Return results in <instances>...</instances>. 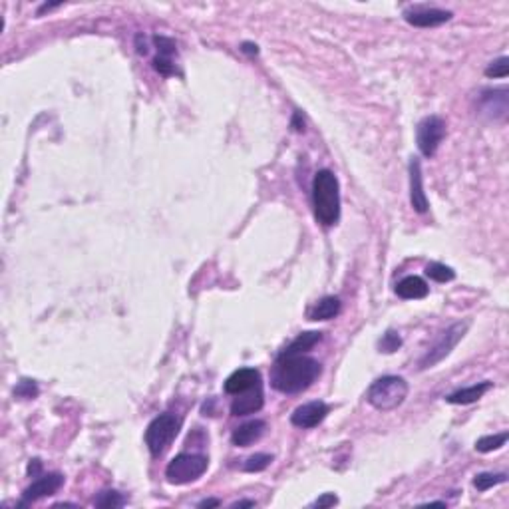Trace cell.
<instances>
[{
	"label": "cell",
	"instance_id": "6da1fadb",
	"mask_svg": "<svg viewBox=\"0 0 509 509\" xmlns=\"http://www.w3.org/2000/svg\"><path fill=\"white\" fill-rule=\"evenodd\" d=\"M320 362L304 353H283L276 356L271 368V386L283 394H299L313 386L320 376Z\"/></svg>",
	"mask_w": 509,
	"mask_h": 509
},
{
	"label": "cell",
	"instance_id": "7a4b0ae2",
	"mask_svg": "<svg viewBox=\"0 0 509 509\" xmlns=\"http://www.w3.org/2000/svg\"><path fill=\"white\" fill-rule=\"evenodd\" d=\"M313 207L316 221L330 227L340 219V183L330 170L316 171L313 179Z\"/></svg>",
	"mask_w": 509,
	"mask_h": 509
},
{
	"label": "cell",
	"instance_id": "3957f363",
	"mask_svg": "<svg viewBox=\"0 0 509 509\" xmlns=\"http://www.w3.org/2000/svg\"><path fill=\"white\" fill-rule=\"evenodd\" d=\"M408 392H410V386L402 376L388 374L370 384V388L366 392V400L378 412H392L398 406L404 404Z\"/></svg>",
	"mask_w": 509,
	"mask_h": 509
},
{
	"label": "cell",
	"instance_id": "277c9868",
	"mask_svg": "<svg viewBox=\"0 0 509 509\" xmlns=\"http://www.w3.org/2000/svg\"><path fill=\"white\" fill-rule=\"evenodd\" d=\"M179 428H182V420L171 412L159 414L157 418L152 420L145 430V445L149 454L154 457L163 456L173 444V440L177 438Z\"/></svg>",
	"mask_w": 509,
	"mask_h": 509
},
{
	"label": "cell",
	"instance_id": "5b68a950",
	"mask_svg": "<svg viewBox=\"0 0 509 509\" xmlns=\"http://www.w3.org/2000/svg\"><path fill=\"white\" fill-rule=\"evenodd\" d=\"M209 468L207 456L201 454H179L165 468V478L171 485H187L199 480Z\"/></svg>",
	"mask_w": 509,
	"mask_h": 509
},
{
	"label": "cell",
	"instance_id": "8992f818",
	"mask_svg": "<svg viewBox=\"0 0 509 509\" xmlns=\"http://www.w3.org/2000/svg\"><path fill=\"white\" fill-rule=\"evenodd\" d=\"M468 328H470V323H468V320H464V323H454L452 327L445 328L444 332L440 334V339L431 344L430 351L422 356L420 368H422V370L431 368V366H436L438 362H442L445 356H450V353L457 346V342L466 337Z\"/></svg>",
	"mask_w": 509,
	"mask_h": 509
},
{
	"label": "cell",
	"instance_id": "52a82bcc",
	"mask_svg": "<svg viewBox=\"0 0 509 509\" xmlns=\"http://www.w3.org/2000/svg\"><path fill=\"white\" fill-rule=\"evenodd\" d=\"M445 138V121L440 116H428L418 124L416 130V144L422 156H436L440 144Z\"/></svg>",
	"mask_w": 509,
	"mask_h": 509
},
{
	"label": "cell",
	"instance_id": "ba28073f",
	"mask_svg": "<svg viewBox=\"0 0 509 509\" xmlns=\"http://www.w3.org/2000/svg\"><path fill=\"white\" fill-rule=\"evenodd\" d=\"M406 22L410 27L416 28H434L445 24L448 20H452V13L444 10V8H436V6H426V4H414L404 10Z\"/></svg>",
	"mask_w": 509,
	"mask_h": 509
},
{
	"label": "cell",
	"instance_id": "9c48e42d",
	"mask_svg": "<svg viewBox=\"0 0 509 509\" xmlns=\"http://www.w3.org/2000/svg\"><path fill=\"white\" fill-rule=\"evenodd\" d=\"M328 416V406L320 400H313L307 404L299 406L293 414H290V424L302 428V430H311L316 428L318 424H323V420Z\"/></svg>",
	"mask_w": 509,
	"mask_h": 509
},
{
	"label": "cell",
	"instance_id": "30bf717a",
	"mask_svg": "<svg viewBox=\"0 0 509 509\" xmlns=\"http://www.w3.org/2000/svg\"><path fill=\"white\" fill-rule=\"evenodd\" d=\"M64 485V475L62 473H44L40 475L38 480L28 485L22 494V503H32V501H38L42 497L54 496L60 487Z\"/></svg>",
	"mask_w": 509,
	"mask_h": 509
},
{
	"label": "cell",
	"instance_id": "8fae6325",
	"mask_svg": "<svg viewBox=\"0 0 509 509\" xmlns=\"http://www.w3.org/2000/svg\"><path fill=\"white\" fill-rule=\"evenodd\" d=\"M410 203L416 213H426L430 207L424 191V175H422V163L418 157H412L410 161Z\"/></svg>",
	"mask_w": 509,
	"mask_h": 509
},
{
	"label": "cell",
	"instance_id": "7c38bea8",
	"mask_svg": "<svg viewBox=\"0 0 509 509\" xmlns=\"http://www.w3.org/2000/svg\"><path fill=\"white\" fill-rule=\"evenodd\" d=\"M480 108H482V114H485L489 119H503L508 116L509 110L508 90L506 88L483 90L482 98H480Z\"/></svg>",
	"mask_w": 509,
	"mask_h": 509
},
{
	"label": "cell",
	"instance_id": "4fadbf2b",
	"mask_svg": "<svg viewBox=\"0 0 509 509\" xmlns=\"http://www.w3.org/2000/svg\"><path fill=\"white\" fill-rule=\"evenodd\" d=\"M265 404V392H263V384L251 388V390L237 394L231 402V414L233 416H249L259 412Z\"/></svg>",
	"mask_w": 509,
	"mask_h": 509
},
{
	"label": "cell",
	"instance_id": "5bb4252c",
	"mask_svg": "<svg viewBox=\"0 0 509 509\" xmlns=\"http://www.w3.org/2000/svg\"><path fill=\"white\" fill-rule=\"evenodd\" d=\"M259 384H263L259 370H255V368H239L229 378L225 380L223 388H225V392L229 396H237V394H243V392L251 390V388H255Z\"/></svg>",
	"mask_w": 509,
	"mask_h": 509
},
{
	"label": "cell",
	"instance_id": "9a60e30c",
	"mask_svg": "<svg viewBox=\"0 0 509 509\" xmlns=\"http://www.w3.org/2000/svg\"><path fill=\"white\" fill-rule=\"evenodd\" d=\"M265 430H267V422L265 420H251V422H245V424H241L239 428L233 430L231 442H233V445H239V448H247V445L255 444L257 440H261Z\"/></svg>",
	"mask_w": 509,
	"mask_h": 509
},
{
	"label": "cell",
	"instance_id": "2e32d148",
	"mask_svg": "<svg viewBox=\"0 0 509 509\" xmlns=\"http://www.w3.org/2000/svg\"><path fill=\"white\" fill-rule=\"evenodd\" d=\"M430 293V287L426 285L424 279H420L416 274H410V276H404L398 285H396V295L400 299L406 300H420L426 299Z\"/></svg>",
	"mask_w": 509,
	"mask_h": 509
},
{
	"label": "cell",
	"instance_id": "e0dca14e",
	"mask_svg": "<svg viewBox=\"0 0 509 509\" xmlns=\"http://www.w3.org/2000/svg\"><path fill=\"white\" fill-rule=\"evenodd\" d=\"M492 388V382H480V384H473V386H468V388H459V390L452 392L445 400L450 404L456 406H468L478 402L480 398H483V394Z\"/></svg>",
	"mask_w": 509,
	"mask_h": 509
},
{
	"label": "cell",
	"instance_id": "ac0fdd59",
	"mask_svg": "<svg viewBox=\"0 0 509 509\" xmlns=\"http://www.w3.org/2000/svg\"><path fill=\"white\" fill-rule=\"evenodd\" d=\"M340 309H342V302L339 297H325L309 311V318L311 320H330V318L339 316Z\"/></svg>",
	"mask_w": 509,
	"mask_h": 509
},
{
	"label": "cell",
	"instance_id": "d6986e66",
	"mask_svg": "<svg viewBox=\"0 0 509 509\" xmlns=\"http://www.w3.org/2000/svg\"><path fill=\"white\" fill-rule=\"evenodd\" d=\"M320 339H323L320 332H314V330L313 332H302V334H299L297 339L288 344L287 348H285V353H295V354L307 353V351H311Z\"/></svg>",
	"mask_w": 509,
	"mask_h": 509
},
{
	"label": "cell",
	"instance_id": "ffe728a7",
	"mask_svg": "<svg viewBox=\"0 0 509 509\" xmlns=\"http://www.w3.org/2000/svg\"><path fill=\"white\" fill-rule=\"evenodd\" d=\"M94 506L100 509H118L126 506V497L121 496L116 489H105L100 492L98 497L94 499Z\"/></svg>",
	"mask_w": 509,
	"mask_h": 509
},
{
	"label": "cell",
	"instance_id": "44dd1931",
	"mask_svg": "<svg viewBox=\"0 0 509 509\" xmlns=\"http://www.w3.org/2000/svg\"><path fill=\"white\" fill-rule=\"evenodd\" d=\"M509 434L508 431H501V434H494V436H483L475 442V450L480 454H489V452H496L499 448H503L508 442Z\"/></svg>",
	"mask_w": 509,
	"mask_h": 509
},
{
	"label": "cell",
	"instance_id": "7402d4cb",
	"mask_svg": "<svg viewBox=\"0 0 509 509\" xmlns=\"http://www.w3.org/2000/svg\"><path fill=\"white\" fill-rule=\"evenodd\" d=\"M426 274L430 276L431 281H436V283H448V281H454L456 279V271L452 267L444 265V263H430L426 267Z\"/></svg>",
	"mask_w": 509,
	"mask_h": 509
},
{
	"label": "cell",
	"instance_id": "603a6c76",
	"mask_svg": "<svg viewBox=\"0 0 509 509\" xmlns=\"http://www.w3.org/2000/svg\"><path fill=\"white\" fill-rule=\"evenodd\" d=\"M506 480H508L506 473H478L473 478V487L478 492H487V489L496 487L499 483H506Z\"/></svg>",
	"mask_w": 509,
	"mask_h": 509
},
{
	"label": "cell",
	"instance_id": "cb8c5ba5",
	"mask_svg": "<svg viewBox=\"0 0 509 509\" xmlns=\"http://www.w3.org/2000/svg\"><path fill=\"white\" fill-rule=\"evenodd\" d=\"M271 464H273V456L271 454H253L243 464V470L249 471V473H257V471L267 470Z\"/></svg>",
	"mask_w": 509,
	"mask_h": 509
},
{
	"label": "cell",
	"instance_id": "d4e9b609",
	"mask_svg": "<svg viewBox=\"0 0 509 509\" xmlns=\"http://www.w3.org/2000/svg\"><path fill=\"white\" fill-rule=\"evenodd\" d=\"M508 74H509V58H506V56L497 58L496 62H492V64L485 68V76H487V78H508Z\"/></svg>",
	"mask_w": 509,
	"mask_h": 509
},
{
	"label": "cell",
	"instance_id": "484cf974",
	"mask_svg": "<svg viewBox=\"0 0 509 509\" xmlns=\"http://www.w3.org/2000/svg\"><path fill=\"white\" fill-rule=\"evenodd\" d=\"M380 346V353H386V354H392L396 353L400 346H402V339H400V334L398 332H394V330H388L378 342Z\"/></svg>",
	"mask_w": 509,
	"mask_h": 509
},
{
	"label": "cell",
	"instance_id": "4316f807",
	"mask_svg": "<svg viewBox=\"0 0 509 509\" xmlns=\"http://www.w3.org/2000/svg\"><path fill=\"white\" fill-rule=\"evenodd\" d=\"M14 396L16 398H24V400H34L38 396V386L34 380H20L14 388Z\"/></svg>",
	"mask_w": 509,
	"mask_h": 509
},
{
	"label": "cell",
	"instance_id": "83f0119b",
	"mask_svg": "<svg viewBox=\"0 0 509 509\" xmlns=\"http://www.w3.org/2000/svg\"><path fill=\"white\" fill-rule=\"evenodd\" d=\"M157 46V56H165V58H173V54H175V42L168 36H156L154 38Z\"/></svg>",
	"mask_w": 509,
	"mask_h": 509
},
{
	"label": "cell",
	"instance_id": "f1b7e54d",
	"mask_svg": "<svg viewBox=\"0 0 509 509\" xmlns=\"http://www.w3.org/2000/svg\"><path fill=\"white\" fill-rule=\"evenodd\" d=\"M154 68L161 76H171L175 72V64H173V58H165V56H156L154 58Z\"/></svg>",
	"mask_w": 509,
	"mask_h": 509
},
{
	"label": "cell",
	"instance_id": "f546056e",
	"mask_svg": "<svg viewBox=\"0 0 509 509\" xmlns=\"http://www.w3.org/2000/svg\"><path fill=\"white\" fill-rule=\"evenodd\" d=\"M337 503H339V497L334 496V494H323V496L314 501L313 506L318 509H325V508H332V506H337Z\"/></svg>",
	"mask_w": 509,
	"mask_h": 509
},
{
	"label": "cell",
	"instance_id": "4dcf8cb0",
	"mask_svg": "<svg viewBox=\"0 0 509 509\" xmlns=\"http://www.w3.org/2000/svg\"><path fill=\"white\" fill-rule=\"evenodd\" d=\"M40 470H42V462L40 459H30V464H28V475H38Z\"/></svg>",
	"mask_w": 509,
	"mask_h": 509
},
{
	"label": "cell",
	"instance_id": "1f68e13d",
	"mask_svg": "<svg viewBox=\"0 0 509 509\" xmlns=\"http://www.w3.org/2000/svg\"><path fill=\"white\" fill-rule=\"evenodd\" d=\"M241 50L245 54H249V56H257V54H259V46H257V44H251V42H245Z\"/></svg>",
	"mask_w": 509,
	"mask_h": 509
},
{
	"label": "cell",
	"instance_id": "d6a6232c",
	"mask_svg": "<svg viewBox=\"0 0 509 509\" xmlns=\"http://www.w3.org/2000/svg\"><path fill=\"white\" fill-rule=\"evenodd\" d=\"M293 128H295L297 131L304 130V119L300 118L299 112H297V114H295V118H293Z\"/></svg>",
	"mask_w": 509,
	"mask_h": 509
},
{
	"label": "cell",
	"instance_id": "836d02e7",
	"mask_svg": "<svg viewBox=\"0 0 509 509\" xmlns=\"http://www.w3.org/2000/svg\"><path fill=\"white\" fill-rule=\"evenodd\" d=\"M219 506V499H205L199 503V508H217Z\"/></svg>",
	"mask_w": 509,
	"mask_h": 509
},
{
	"label": "cell",
	"instance_id": "e575fe53",
	"mask_svg": "<svg viewBox=\"0 0 509 509\" xmlns=\"http://www.w3.org/2000/svg\"><path fill=\"white\" fill-rule=\"evenodd\" d=\"M231 508L235 509V508H255V501H237V503H233Z\"/></svg>",
	"mask_w": 509,
	"mask_h": 509
}]
</instances>
